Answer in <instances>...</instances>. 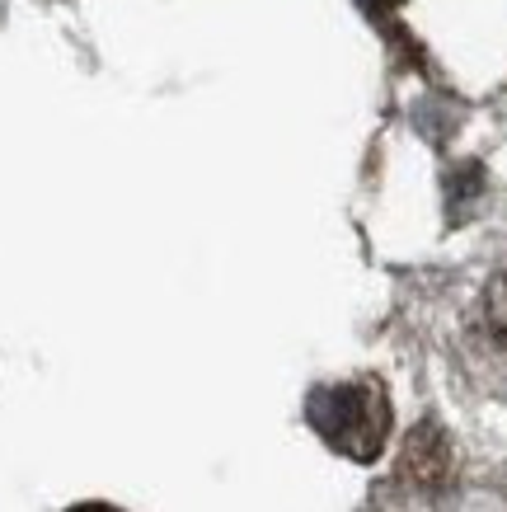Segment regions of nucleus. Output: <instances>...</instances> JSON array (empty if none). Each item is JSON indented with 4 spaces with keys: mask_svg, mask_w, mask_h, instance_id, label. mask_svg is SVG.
<instances>
[{
    "mask_svg": "<svg viewBox=\"0 0 507 512\" xmlns=\"http://www.w3.org/2000/svg\"><path fill=\"white\" fill-rule=\"evenodd\" d=\"M310 428L353 461H376L390 437V400L381 381H338L306 400Z\"/></svg>",
    "mask_w": 507,
    "mask_h": 512,
    "instance_id": "nucleus-1",
    "label": "nucleus"
},
{
    "mask_svg": "<svg viewBox=\"0 0 507 512\" xmlns=\"http://www.w3.org/2000/svg\"><path fill=\"white\" fill-rule=\"evenodd\" d=\"M71 512H118V508H108V503H80V508H71Z\"/></svg>",
    "mask_w": 507,
    "mask_h": 512,
    "instance_id": "nucleus-2",
    "label": "nucleus"
}]
</instances>
